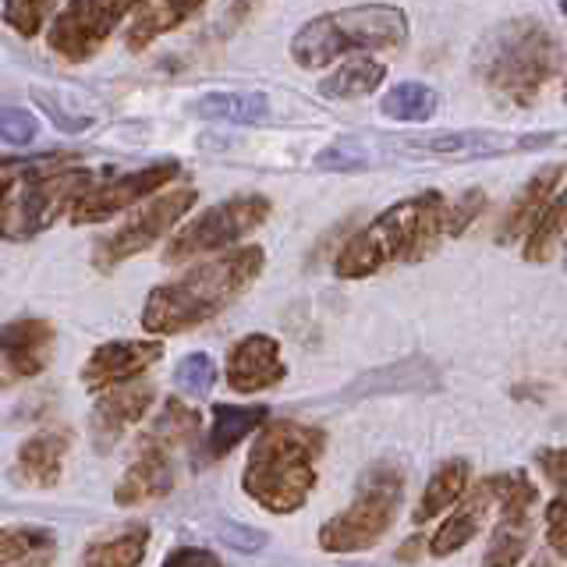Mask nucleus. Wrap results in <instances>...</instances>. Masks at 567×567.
I'll use <instances>...</instances> for the list:
<instances>
[{
	"label": "nucleus",
	"instance_id": "f257e3e1",
	"mask_svg": "<svg viewBox=\"0 0 567 567\" xmlns=\"http://www.w3.org/2000/svg\"><path fill=\"white\" fill-rule=\"evenodd\" d=\"M262 248L245 245L235 252H220L217 259H206L192 266L188 274L156 288L142 309V327L150 333H185L203 327L206 319L220 316L230 301H238L252 280L262 274Z\"/></svg>",
	"mask_w": 567,
	"mask_h": 567
},
{
	"label": "nucleus",
	"instance_id": "f03ea898",
	"mask_svg": "<svg viewBox=\"0 0 567 567\" xmlns=\"http://www.w3.org/2000/svg\"><path fill=\"white\" fill-rule=\"evenodd\" d=\"M560 68V43L539 18L493 25L472 53V71L493 100L532 106Z\"/></svg>",
	"mask_w": 567,
	"mask_h": 567
},
{
	"label": "nucleus",
	"instance_id": "7ed1b4c3",
	"mask_svg": "<svg viewBox=\"0 0 567 567\" xmlns=\"http://www.w3.org/2000/svg\"><path fill=\"white\" fill-rule=\"evenodd\" d=\"M443 213H447L443 192L425 188L408 195L348 238L333 259V274L341 280H362L390 262H419L433 256L443 238Z\"/></svg>",
	"mask_w": 567,
	"mask_h": 567
},
{
	"label": "nucleus",
	"instance_id": "20e7f679",
	"mask_svg": "<svg viewBox=\"0 0 567 567\" xmlns=\"http://www.w3.org/2000/svg\"><path fill=\"white\" fill-rule=\"evenodd\" d=\"M323 430L306 422H266L248 451L241 489L270 514H295L316 489V461L323 457Z\"/></svg>",
	"mask_w": 567,
	"mask_h": 567
},
{
	"label": "nucleus",
	"instance_id": "39448f33",
	"mask_svg": "<svg viewBox=\"0 0 567 567\" xmlns=\"http://www.w3.org/2000/svg\"><path fill=\"white\" fill-rule=\"evenodd\" d=\"M408 43V18L398 4H362L312 18L291 40V61L306 71L327 68L354 50H398Z\"/></svg>",
	"mask_w": 567,
	"mask_h": 567
},
{
	"label": "nucleus",
	"instance_id": "423d86ee",
	"mask_svg": "<svg viewBox=\"0 0 567 567\" xmlns=\"http://www.w3.org/2000/svg\"><path fill=\"white\" fill-rule=\"evenodd\" d=\"M404 504V472L398 461H377L369 465L354 486V501L348 511L319 528V546L327 554H359L372 549L390 528H394Z\"/></svg>",
	"mask_w": 567,
	"mask_h": 567
},
{
	"label": "nucleus",
	"instance_id": "0eeeda50",
	"mask_svg": "<svg viewBox=\"0 0 567 567\" xmlns=\"http://www.w3.org/2000/svg\"><path fill=\"white\" fill-rule=\"evenodd\" d=\"M100 185V177L89 167H40L18 177L14 192L0 209V235L4 241H29L50 224H58L61 213L75 209L89 192Z\"/></svg>",
	"mask_w": 567,
	"mask_h": 567
},
{
	"label": "nucleus",
	"instance_id": "6e6552de",
	"mask_svg": "<svg viewBox=\"0 0 567 567\" xmlns=\"http://www.w3.org/2000/svg\"><path fill=\"white\" fill-rule=\"evenodd\" d=\"M266 217H270V199L266 195H235V199L206 209L203 217H195L177 230L164 259L182 262L203 252H220V248L241 241L248 230H256Z\"/></svg>",
	"mask_w": 567,
	"mask_h": 567
},
{
	"label": "nucleus",
	"instance_id": "1a4fd4ad",
	"mask_svg": "<svg viewBox=\"0 0 567 567\" xmlns=\"http://www.w3.org/2000/svg\"><path fill=\"white\" fill-rule=\"evenodd\" d=\"M195 188H177V192H164V195H153V199L135 209L128 220H124L117 230H111L93 252V266L96 270H114L124 259H132L138 252H146V248L159 238L167 235V230L185 217V213L195 206Z\"/></svg>",
	"mask_w": 567,
	"mask_h": 567
},
{
	"label": "nucleus",
	"instance_id": "9d476101",
	"mask_svg": "<svg viewBox=\"0 0 567 567\" xmlns=\"http://www.w3.org/2000/svg\"><path fill=\"white\" fill-rule=\"evenodd\" d=\"M128 11L135 8L124 4V0H71V4H61L58 22L50 25V50L71 64L89 61L111 40V32Z\"/></svg>",
	"mask_w": 567,
	"mask_h": 567
},
{
	"label": "nucleus",
	"instance_id": "9b49d317",
	"mask_svg": "<svg viewBox=\"0 0 567 567\" xmlns=\"http://www.w3.org/2000/svg\"><path fill=\"white\" fill-rule=\"evenodd\" d=\"M536 501H539V489L532 486L522 472H507L501 518H496L483 567H518L525 560L532 536H536V514H532Z\"/></svg>",
	"mask_w": 567,
	"mask_h": 567
},
{
	"label": "nucleus",
	"instance_id": "f8f14e48",
	"mask_svg": "<svg viewBox=\"0 0 567 567\" xmlns=\"http://www.w3.org/2000/svg\"><path fill=\"white\" fill-rule=\"evenodd\" d=\"M401 153L443 156V159H472V156H501L518 150H543L557 135H501V132H433V135H394Z\"/></svg>",
	"mask_w": 567,
	"mask_h": 567
},
{
	"label": "nucleus",
	"instance_id": "ddd939ff",
	"mask_svg": "<svg viewBox=\"0 0 567 567\" xmlns=\"http://www.w3.org/2000/svg\"><path fill=\"white\" fill-rule=\"evenodd\" d=\"M177 174H182V164H177V159H159L153 167H142L124 177H114V182H103L71 209V224L82 227V224H100L106 217H114L117 209L132 206L138 199H146V195L159 192L164 185H171Z\"/></svg>",
	"mask_w": 567,
	"mask_h": 567
},
{
	"label": "nucleus",
	"instance_id": "4468645a",
	"mask_svg": "<svg viewBox=\"0 0 567 567\" xmlns=\"http://www.w3.org/2000/svg\"><path fill=\"white\" fill-rule=\"evenodd\" d=\"M504 486H507V475H486L461 496V504L454 507V514L443 522L433 539H430V554L433 557H451L457 549H465L478 532H483L486 518L493 511H501L504 501Z\"/></svg>",
	"mask_w": 567,
	"mask_h": 567
},
{
	"label": "nucleus",
	"instance_id": "2eb2a0df",
	"mask_svg": "<svg viewBox=\"0 0 567 567\" xmlns=\"http://www.w3.org/2000/svg\"><path fill=\"white\" fill-rule=\"evenodd\" d=\"M280 344L270 333H248L227 351V383L235 394H259L284 380Z\"/></svg>",
	"mask_w": 567,
	"mask_h": 567
},
{
	"label": "nucleus",
	"instance_id": "dca6fc26",
	"mask_svg": "<svg viewBox=\"0 0 567 567\" xmlns=\"http://www.w3.org/2000/svg\"><path fill=\"white\" fill-rule=\"evenodd\" d=\"M159 354H164V344L159 341L100 344L93 354H89V362L82 365V383L89 390H114L121 383H128L132 377H138L146 365H153Z\"/></svg>",
	"mask_w": 567,
	"mask_h": 567
},
{
	"label": "nucleus",
	"instance_id": "f3484780",
	"mask_svg": "<svg viewBox=\"0 0 567 567\" xmlns=\"http://www.w3.org/2000/svg\"><path fill=\"white\" fill-rule=\"evenodd\" d=\"M560 182H564V164H549L532 174L522 185V192L514 195V203L507 206L501 230H496V245H514L518 238H528L532 227H536L546 213V206L554 203Z\"/></svg>",
	"mask_w": 567,
	"mask_h": 567
},
{
	"label": "nucleus",
	"instance_id": "a211bd4d",
	"mask_svg": "<svg viewBox=\"0 0 567 567\" xmlns=\"http://www.w3.org/2000/svg\"><path fill=\"white\" fill-rule=\"evenodd\" d=\"M150 404H153L150 383H121L114 390H103V398L93 408V419H89V430H93L96 447L111 451L121 440V433L150 412Z\"/></svg>",
	"mask_w": 567,
	"mask_h": 567
},
{
	"label": "nucleus",
	"instance_id": "6ab92c4d",
	"mask_svg": "<svg viewBox=\"0 0 567 567\" xmlns=\"http://www.w3.org/2000/svg\"><path fill=\"white\" fill-rule=\"evenodd\" d=\"M174 489V461L167 451L153 447V443L138 440L135 447V461L128 465V472L121 475V483L114 489V501L121 507L132 504H146V501H159Z\"/></svg>",
	"mask_w": 567,
	"mask_h": 567
},
{
	"label": "nucleus",
	"instance_id": "aec40b11",
	"mask_svg": "<svg viewBox=\"0 0 567 567\" xmlns=\"http://www.w3.org/2000/svg\"><path fill=\"white\" fill-rule=\"evenodd\" d=\"M53 351V327L47 319H18L0 327V354L11 377H35L43 372Z\"/></svg>",
	"mask_w": 567,
	"mask_h": 567
},
{
	"label": "nucleus",
	"instance_id": "412c9836",
	"mask_svg": "<svg viewBox=\"0 0 567 567\" xmlns=\"http://www.w3.org/2000/svg\"><path fill=\"white\" fill-rule=\"evenodd\" d=\"M266 419H270V408H266V404H217V408H213L206 457L220 461L227 451H235L252 430H262Z\"/></svg>",
	"mask_w": 567,
	"mask_h": 567
},
{
	"label": "nucleus",
	"instance_id": "4be33fe9",
	"mask_svg": "<svg viewBox=\"0 0 567 567\" xmlns=\"http://www.w3.org/2000/svg\"><path fill=\"white\" fill-rule=\"evenodd\" d=\"M468 483H472V461L468 457L443 461V465L433 472L430 483H425V493H422V501L415 507V525L433 522L447 507L461 504V496L468 493Z\"/></svg>",
	"mask_w": 567,
	"mask_h": 567
},
{
	"label": "nucleus",
	"instance_id": "5701e85b",
	"mask_svg": "<svg viewBox=\"0 0 567 567\" xmlns=\"http://www.w3.org/2000/svg\"><path fill=\"white\" fill-rule=\"evenodd\" d=\"M64 451H68V436L64 433H35L22 451H18V465L14 475L29 486H58L61 465H64Z\"/></svg>",
	"mask_w": 567,
	"mask_h": 567
},
{
	"label": "nucleus",
	"instance_id": "b1692460",
	"mask_svg": "<svg viewBox=\"0 0 567 567\" xmlns=\"http://www.w3.org/2000/svg\"><path fill=\"white\" fill-rule=\"evenodd\" d=\"M150 546V525L132 522L106 539H93L79 557V567H138Z\"/></svg>",
	"mask_w": 567,
	"mask_h": 567
},
{
	"label": "nucleus",
	"instance_id": "393cba45",
	"mask_svg": "<svg viewBox=\"0 0 567 567\" xmlns=\"http://www.w3.org/2000/svg\"><path fill=\"white\" fill-rule=\"evenodd\" d=\"M199 11L203 4H195V0H150V4H138L135 22L128 25V50H146L164 32L177 29Z\"/></svg>",
	"mask_w": 567,
	"mask_h": 567
},
{
	"label": "nucleus",
	"instance_id": "a878e982",
	"mask_svg": "<svg viewBox=\"0 0 567 567\" xmlns=\"http://www.w3.org/2000/svg\"><path fill=\"white\" fill-rule=\"evenodd\" d=\"M53 554H58V539H53L50 528H0V567H50Z\"/></svg>",
	"mask_w": 567,
	"mask_h": 567
},
{
	"label": "nucleus",
	"instance_id": "bb28decb",
	"mask_svg": "<svg viewBox=\"0 0 567 567\" xmlns=\"http://www.w3.org/2000/svg\"><path fill=\"white\" fill-rule=\"evenodd\" d=\"M386 82V64L377 58H351L319 82V96L327 100H359L377 93Z\"/></svg>",
	"mask_w": 567,
	"mask_h": 567
},
{
	"label": "nucleus",
	"instance_id": "cd10ccee",
	"mask_svg": "<svg viewBox=\"0 0 567 567\" xmlns=\"http://www.w3.org/2000/svg\"><path fill=\"white\" fill-rule=\"evenodd\" d=\"M440 377L433 372L430 362H398V365H386L362 377L354 383L351 398H369V394H408V390H425V386H436Z\"/></svg>",
	"mask_w": 567,
	"mask_h": 567
},
{
	"label": "nucleus",
	"instance_id": "c85d7f7f",
	"mask_svg": "<svg viewBox=\"0 0 567 567\" xmlns=\"http://www.w3.org/2000/svg\"><path fill=\"white\" fill-rule=\"evenodd\" d=\"M195 114L230 124H262L270 117V100L262 93H209L195 103Z\"/></svg>",
	"mask_w": 567,
	"mask_h": 567
},
{
	"label": "nucleus",
	"instance_id": "c756f323",
	"mask_svg": "<svg viewBox=\"0 0 567 567\" xmlns=\"http://www.w3.org/2000/svg\"><path fill=\"white\" fill-rule=\"evenodd\" d=\"M440 93L425 82H401L380 100V111L390 121H404V124H422L436 114Z\"/></svg>",
	"mask_w": 567,
	"mask_h": 567
},
{
	"label": "nucleus",
	"instance_id": "7c9ffc66",
	"mask_svg": "<svg viewBox=\"0 0 567 567\" xmlns=\"http://www.w3.org/2000/svg\"><path fill=\"white\" fill-rule=\"evenodd\" d=\"M567 238V188L554 195V203L546 206L539 224L532 227V235L525 238V262H549L557 259V245Z\"/></svg>",
	"mask_w": 567,
	"mask_h": 567
},
{
	"label": "nucleus",
	"instance_id": "2f4dec72",
	"mask_svg": "<svg viewBox=\"0 0 567 567\" xmlns=\"http://www.w3.org/2000/svg\"><path fill=\"white\" fill-rule=\"evenodd\" d=\"M199 412H192L188 404H182V401H167L164 404V412H159V419L153 422V430H150V436H142L146 443H153V447H159V451H177V447H188V443L199 436Z\"/></svg>",
	"mask_w": 567,
	"mask_h": 567
},
{
	"label": "nucleus",
	"instance_id": "473e14b6",
	"mask_svg": "<svg viewBox=\"0 0 567 567\" xmlns=\"http://www.w3.org/2000/svg\"><path fill=\"white\" fill-rule=\"evenodd\" d=\"M380 164V153L377 150H369V142L365 138H354V135H344V138H337L330 142V146L316 156V167L319 171H372Z\"/></svg>",
	"mask_w": 567,
	"mask_h": 567
},
{
	"label": "nucleus",
	"instance_id": "72a5a7b5",
	"mask_svg": "<svg viewBox=\"0 0 567 567\" xmlns=\"http://www.w3.org/2000/svg\"><path fill=\"white\" fill-rule=\"evenodd\" d=\"M174 383L185 390V394H209L213 383H217V365H213L209 354L192 351L185 354L174 369Z\"/></svg>",
	"mask_w": 567,
	"mask_h": 567
},
{
	"label": "nucleus",
	"instance_id": "f704fd0d",
	"mask_svg": "<svg viewBox=\"0 0 567 567\" xmlns=\"http://www.w3.org/2000/svg\"><path fill=\"white\" fill-rule=\"evenodd\" d=\"M53 11H61V4H53V0H11L4 4V22L18 35H35Z\"/></svg>",
	"mask_w": 567,
	"mask_h": 567
},
{
	"label": "nucleus",
	"instance_id": "c9c22d12",
	"mask_svg": "<svg viewBox=\"0 0 567 567\" xmlns=\"http://www.w3.org/2000/svg\"><path fill=\"white\" fill-rule=\"evenodd\" d=\"M486 209V192L483 188H468L465 195H457V203L447 206V213H443V235H465L468 224H475L478 217H483Z\"/></svg>",
	"mask_w": 567,
	"mask_h": 567
},
{
	"label": "nucleus",
	"instance_id": "e433bc0d",
	"mask_svg": "<svg viewBox=\"0 0 567 567\" xmlns=\"http://www.w3.org/2000/svg\"><path fill=\"white\" fill-rule=\"evenodd\" d=\"M0 138L11 142V146H29L35 138V117L22 106H4L0 111Z\"/></svg>",
	"mask_w": 567,
	"mask_h": 567
},
{
	"label": "nucleus",
	"instance_id": "4c0bfd02",
	"mask_svg": "<svg viewBox=\"0 0 567 567\" xmlns=\"http://www.w3.org/2000/svg\"><path fill=\"white\" fill-rule=\"evenodd\" d=\"M546 543L557 557H567V496L546 507Z\"/></svg>",
	"mask_w": 567,
	"mask_h": 567
},
{
	"label": "nucleus",
	"instance_id": "58836bf2",
	"mask_svg": "<svg viewBox=\"0 0 567 567\" xmlns=\"http://www.w3.org/2000/svg\"><path fill=\"white\" fill-rule=\"evenodd\" d=\"M536 465L557 489H567V447H543L536 454Z\"/></svg>",
	"mask_w": 567,
	"mask_h": 567
},
{
	"label": "nucleus",
	"instance_id": "ea45409f",
	"mask_svg": "<svg viewBox=\"0 0 567 567\" xmlns=\"http://www.w3.org/2000/svg\"><path fill=\"white\" fill-rule=\"evenodd\" d=\"M164 567H224L217 557L209 554V549H199V546H182L174 549V554H167Z\"/></svg>",
	"mask_w": 567,
	"mask_h": 567
},
{
	"label": "nucleus",
	"instance_id": "a19ab883",
	"mask_svg": "<svg viewBox=\"0 0 567 567\" xmlns=\"http://www.w3.org/2000/svg\"><path fill=\"white\" fill-rule=\"evenodd\" d=\"M220 532H224L220 539H224V543H230V546H238V549H259V546L266 543L262 532L245 528V525H224Z\"/></svg>",
	"mask_w": 567,
	"mask_h": 567
},
{
	"label": "nucleus",
	"instance_id": "79ce46f5",
	"mask_svg": "<svg viewBox=\"0 0 567 567\" xmlns=\"http://www.w3.org/2000/svg\"><path fill=\"white\" fill-rule=\"evenodd\" d=\"M419 554H422V536H412L398 549V560H419Z\"/></svg>",
	"mask_w": 567,
	"mask_h": 567
},
{
	"label": "nucleus",
	"instance_id": "37998d69",
	"mask_svg": "<svg viewBox=\"0 0 567 567\" xmlns=\"http://www.w3.org/2000/svg\"><path fill=\"white\" fill-rule=\"evenodd\" d=\"M341 567H365V564H341Z\"/></svg>",
	"mask_w": 567,
	"mask_h": 567
},
{
	"label": "nucleus",
	"instance_id": "c03bdc74",
	"mask_svg": "<svg viewBox=\"0 0 567 567\" xmlns=\"http://www.w3.org/2000/svg\"><path fill=\"white\" fill-rule=\"evenodd\" d=\"M564 262H567V241H564Z\"/></svg>",
	"mask_w": 567,
	"mask_h": 567
},
{
	"label": "nucleus",
	"instance_id": "a18cd8bd",
	"mask_svg": "<svg viewBox=\"0 0 567 567\" xmlns=\"http://www.w3.org/2000/svg\"><path fill=\"white\" fill-rule=\"evenodd\" d=\"M564 100H567V82H564Z\"/></svg>",
	"mask_w": 567,
	"mask_h": 567
},
{
	"label": "nucleus",
	"instance_id": "49530a36",
	"mask_svg": "<svg viewBox=\"0 0 567 567\" xmlns=\"http://www.w3.org/2000/svg\"><path fill=\"white\" fill-rule=\"evenodd\" d=\"M560 11H564V14H567V4H560Z\"/></svg>",
	"mask_w": 567,
	"mask_h": 567
}]
</instances>
